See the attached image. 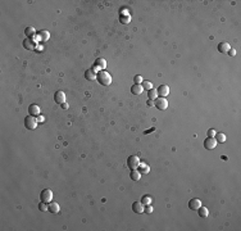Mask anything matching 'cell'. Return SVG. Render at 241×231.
I'll use <instances>...</instances> for the list:
<instances>
[{"instance_id": "obj_4", "label": "cell", "mask_w": 241, "mask_h": 231, "mask_svg": "<svg viewBox=\"0 0 241 231\" xmlns=\"http://www.w3.org/2000/svg\"><path fill=\"white\" fill-rule=\"evenodd\" d=\"M138 164H140V158L137 157V155H131V157H128L127 159V166L130 167L131 170H136L138 167Z\"/></svg>"}, {"instance_id": "obj_14", "label": "cell", "mask_w": 241, "mask_h": 231, "mask_svg": "<svg viewBox=\"0 0 241 231\" xmlns=\"http://www.w3.org/2000/svg\"><path fill=\"white\" fill-rule=\"evenodd\" d=\"M144 208H145V206L141 203V202H135L132 204V211L135 213H142L144 212Z\"/></svg>"}, {"instance_id": "obj_20", "label": "cell", "mask_w": 241, "mask_h": 231, "mask_svg": "<svg viewBox=\"0 0 241 231\" xmlns=\"http://www.w3.org/2000/svg\"><path fill=\"white\" fill-rule=\"evenodd\" d=\"M130 177H131V180H133V181H138L141 179V173L138 172V171H136V170H131Z\"/></svg>"}, {"instance_id": "obj_32", "label": "cell", "mask_w": 241, "mask_h": 231, "mask_svg": "<svg viewBox=\"0 0 241 231\" xmlns=\"http://www.w3.org/2000/svg\"><path fill=\"white\" fill-rule=\"evenodd\" d=\"M228 55H231V57L236 55V50H235V49H230L228 50Z\"/></svg>"}, {"instance_id": "obj_12", "label": "cell", "mask_w": 241, "mask_h": 231, "mask_svg": "<svg viewBox=\"0 0 241 231\" xmlns=\"http://www.w3.org/2000/svg\"><path fill=\"white\" fill-rule=\"evenodd\" d=\"M96 73L94 71V68H90V69H86L85 71V77H86V80H89V81H94V80H96Z\"/></svg>"}, {"instance_id": "obj_6", "label": "cell", "mask_w": 241, "mask_h": 231, "mask_svg": "<svg viewBox=\"0 0 241 231\" xmlns=\"http://www.w3.org/2000/svg\"><path fill=\"white\" fill-rule=\"evenodd\" d=\"M217 147V141L214 137H207L204 140V148L208 149V150H212Z\"/></svg>"}, {"instance_id": "obj_9", "label": "cell", "mask_w": 241, "mask_h": 231, "mask_svg": "<svg viewBox=\"0 0 241 231\" xmlns=\"http://www.w3.org/2000/svg\"><path fill=\"white\" fill-rule=\"evenodd\" d=\"M201 207V200L197 199V198H192V199L189 202V208L195 211V209H199Z\"/></svg>"}, {"instance_id": "obj_29", "label": "cell", "mask_w": 241, "mask_h": 231, "mask_svg": "<svg viewBox=\"0 0 241 231\" xmlns=\"http://www.w3.org/2000/svg\"><path fill=\"white\" fill-rule=\"evenodd\" d=\"M144 212L148 213V214H150V213L153 212V207H151V204H149V206H145V208H144Z\"/></svg>"}, {"instance_id": "obj_34", "label": "cell", "mask_w": 241, "mask_h": 231, "mask_svg": "<svg viewBox=\"0 0 241 231\" xmlns=\"http://www.w3.org/2000/svg\"><path fill=\"white\" fill-rule=\"evenodd\" d=\"M37 121H39V122H42V121H44V117L39 116V117H37Z\"/></svg>"}, {"instance_id": "obj_5", "label": "cell", "mask_w": 241, "mask_h": 231, "mask_svg": "<svg viewBox=\"0 0 241 231\" xmlns=\"http://www.w3.org/2000/svg\"><path fill=\"white\" fill-rule=\"evenodd\" d=\"M154 105L157 107L159 111H164V109H167V107H168V101L165 98H162V96H160V98H157L154 100Z\"/></svg>"}, {"instance_id": "obj_1", "label": "cell", "mask_w": 241, "mask_h": 231, "mask_svg": "<svg viewBox=\"0 0 241 231\" xmlns=\"http://www.w3.org/2000/svg\"><path fill=\"white\" fill-rule=\"evenodd\" d=\"M96 80H98L99 84L103 85V86H109L112 84V76L106 71H99L96 73Z\"/></svg>"}, {"instance_id": "obj_35", "label": "cell", "mask_w": 241, "mask_h": 231, "mask_svg": "<svg viewBox=\"0 0 241 231\" xmlns=\"http://www.w3.org/2000/svg\"><path fill=\"white\" fill-rule=\"evenodd\" d=\"M60 105H62V108H63V109H67V108H68V105H67L66 103H63V104H60Z\"/></svg>"}, {"instance_id": "obj_16", "label": "cell", "mask_w": 241, "mask_h": 231, "mask_svg": "<svg viewBox=\"0 0 241 231\" xmlns=\"http://www.w3.org/2000/svg\"><path fill=\"white\" fill-rule=\"evenodd\" d=\"M23 46L26 48V49H28V50H34L35 48H36L34 40H32V39H28V37H26V39H24V41H23Z\"/></svg>"}, {"instance_id": "obj_15", "label": "cell", "mask_w": 241, "mask_h": 231, "mask_svg": "<svg viewBox=\"0 0 241 231\" xmlns=\"http://www.w3.org/2000/svg\"><path fill=\"white\" fill-rule=\"evenodd\" d=\"M138 170V172H140L141 175H148L149 172H150V167L146 164V163H142V162H140V164H138V167H137Z\"/></svg>"}, {"instance_id": "obj_2", "label": "cell", "mask_w": 241, "mask_h": 231, "mask_svg": "<svg viewBox=\"0 0 241 231\" xmlns=\"http://www.w3.org/2000/svg\"><path fill=\"white\" fill-rule=\"evenodd\" d=\"M24 126L28 130H35L37 127V118H35L34 116H27L24 118Z\"/></svg>"}, {"instance_id": "obj_13", "label": "cell", "mask_w": 241, "mask_h": 231, "mask_svg": "<svg viewBox=\"0 0 241 231\" xmlns=\"http://www.w3.org/2000/svg\"><path fill=\"white\" fill-rule=\"evenodd\" d=\"M142 91H144V87H142L141 84H135V85H132L131 93H132L133 95H141Z\"/></svg>"}, {"instance_id": "obj_24", "label": "cell", "mask_w": 241, "mask_h": 231, "mask_svg": "<svg viewBox=\"0 0 241 231\" xmlns=\"http://www.w3.org/2000/svg\"><path fill=\"white\" fill-rule=\"evenodd\" d=\"M148 98L150 99V100H155L158 98V93H157V90L155 89H151V90H149L148 91Z\"/></svg>"}, {"instance_id": "obj_28", "label": "cell", "mask_w": 241, "mask_h": 231, "mask_svg": "<svg viewBox=\"0 0 241 231\" xmlns=\"http://www.w3.org/2000/svg\"><path fill=\"white\" fill-rule=\"evenodd\" d=\"M142 87L149 91V90H151V89H153V84H151V82H149V81H142Z\"/></svg>"}, {"instance_id": "obj_27", "label": "cell", "mask_w": 241, "mask_h": 231, "mask_svg": "<svg viewBox=\"0 0 241 231\" xmlns=\"http://www.w3.org/2000/svg\"><path fill=\"white\" fill-rule=\"evenodd\" d=\"M141 203L144 206H149V204H151V196H144L141 199Z\"/></svg>"}, {"instance_id": "obj_26", "label": "cell", "mask_w": 241, "mask_h": 231, "mask_svg": "<svg viewBox=\"0 0 241 231\" xmlns=\"http://www.w3.org/2000/svg\"><path fill=\"white\" fill-rule=\"evenodd\" d=\"M39 209H40V211H42V212L49 211V204H47V203H44V202H41V203L39 204Z\"/></svg>"}, {"instance_id": "obj_23", "label": "cell", "mask_w": 241, "mask_h": 231, "mask_svg": "<svg viewBox=\"0 0 241 231\" xmlns=\"http://www.w3.org/2000/svg\"><path fill=\"white\" fill-rule=\"evenodd\" d=\"M197 211H199V216H200V217H203V218L208 217V214H209V211H208V208L203 207V206H201L199 209H197Z\"/></svg>"}, {"instance_id": "obj_8", "label": "cell", "mask_w": 241, "mask_h": 231, "mask_svg": "<svg viewBox=\"0 0 241 231\" xmlns=\"http://www.w3.org/2000/svg\"><path fill=\"white\" fill-rule=\"evenodd\" d=\"M54 100L57 104H63L66 103V94L63 91H57L55 95H54Z\"/></svg>"}, {"instance_id": "obj_10", "label": "cell", "mask_w": 241, "mask_h": 231, "mask_svg": "<svg viewBox=\"0 0 241 231\" xmlns=\"http://www.w3.org/2000/svg\"><path fill=\"white\" fill-rule=\"evenodd\" d=\"M157 93H158V95L162 96V98H165V96L169 94V87H168V85H160V86L157 89Z\"/></svg>"}, {"instance_id": "obj_18", "label": "cell", "mask_w": 241, "mask_h": 231, "mask_svg": "<svg viewBox=\"0 0 241 231\" xmlns=\"http://www.w3.org/2000/svg\"><path fill=\"white\" fill-rule=\"evenodd\" d=\"M59 211H60V207H59V204H58V203H55V202H50L49 203V212L57 214V213H59Z\"/></svg>"}, {"instance_id": "obj_11", "label": "cell", "mask_w": 241, "mask_h": 231, "mask_svg": "<svg viewBox=\"0 0 241 231\" xmlns=\"http://www.w3.org/2000/svg\"><path fill=\"white\" fill-rule=\"evenodd\" d=\"M28 114L30 116H40V107L37 104H31L28 107Z\"/></svg>"}, {"instance_id": "obj_22", "label": "cell", "mask_w": 241, "mask_h": 231, "mask_svg": "<svg viewBox=\"0 0 241 231\" xmlns=\"http://www.w3.org/2000/svg\"><path fill=\"white\" fill-rule=\"evenodd\" d=\"M24 34H26V36H27L28 39H32V37L35 36L36 31H35V28H34V27H27V28L24 30Z\"/></svg>"}, {"instance_id": "obj_21", "label": "cell", "mask_w": 241, "mask_h": 231, "mask_svg": "<svg viewBox=\"0 0 241 231\" xmlns=\"http://www.w3.org/2000/svg\"><path fill=\"white\" fill-rule=\"evenodd\" d=\"M119 19H121V23H123V25H127V23H130V22H131V15H130V14H127V13H125V14H121Z\"/></svg>"}, {"instance_id": "obj_3", "label": "cell", "mask_w": 241, "mask_h": 231, "mask_svg": "<svg viewBox=\"0 0 241 231\" xmlns=\"http://www.w3.org/2000/svg\"><path fill=\"white\" fill-rule=\"evenodd\" d=\"M40 200L49 204L53 200V191L50 189H44L41 191V194H40Z\"/></svg>"}, {"instance_id": "obj_17", "label": "cell", "mask_w": 241, "mask_h": 231, "mask_svg": "<svg viewBox=\"0 0 241 231\" xmlns=\"http://www.w3.org/2000/svg\"><path fill=\"white\" fill-rule=\"evenodd\" d=\"M231 49V46H230L228 42H219L218 44V51L219 53H228V50Z\"/></svg>"}, {"instance_id": "obj_7", "label": "cell", "mask_w": 241, "mask_h": 231, "mask_svg": "<svg viewBox=\"0 0 241 231\" xmlns=\"http://www.w3.org/2000/svg\"><path fill=\"white\" fill-rule=\"evenodd\" d=\"M105 67H106V61H105V59L104 58H98L95 61V68H94V71H96V69L104 71Z\"/></svg>"}, {"instance_id": "obj_30", "label": "cell", "mask_w": 241, "mask_h": 231, "mask_svg": "<svg viewBox=\"0 0 241 231\" xmlns=\"http://www.w3.org/2000/svg\"><path fill=\"white\" fill-rule=\"evenodd\" d=\"M135 84H142V77L140 76V74H137V76H135Z\"/></svg>"}, {"instance_id": "obj_19", "label": "cell", "mask_w": 241, "mask_h": 231, "mask_svg": "<svg viewBox=\"0 0 241 231\" xmlns=\"http://www.w3.org/2000/svg\"><path fill=\"white\" fill-rule=\"evenodd\" d=\"M49 37H50V34L47 31H40L39 35H37V39H39L40 41H46Z\"/></svg>"}, {"instance_id": "obj_33", "label": "cell", "mask_w": 241, "mask_h": 231, "mask_svg": "<svg viewBox=\"0 0 241 231\" xmlns=\"http://www.w3.org/2000/svg\"><path fill=\"white\" fill-rule=\"evenodd\" d=\"M146 104H148L149 107H153V105H154V100H150V99H148V101H146Z\"/></svg>"}, {"instance_id": "obj_25", "label": "cell", "mask_w": 241, "mask_h": 231, "mask_svg": "<svg viewBox=\"0 0 241 231\" xmlns=\"http://www.w3.org/2000/svg\"><path fill=\"white\" fill-rule=\"evenodd\" d=\"M217 143H224L226 141V135L224 134H216V136H214Z\"/></svg>"}, {"instance_id": "obj_31", "label": "cell", "mask_w": 241, "mask_h": 231, "mask_svg": "<svg viewBox=\"0 0 241 231\" xmlns=\"http://www.w3.org/2000/svg\"><path fill=\"white\" fill-rule=\"evenodd\" d=\"M216 131H214L213 130V128H210V130H208V136H209V137H214V136H216Z\"/></svg>"}]
</instances>
